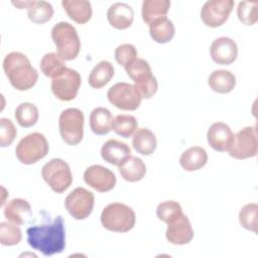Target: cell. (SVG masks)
I'll use <instances>...</instances> for the list:
<instances>
[{"instance_id": "1", "label": "cell", "mask_w": 258, "mask_h": 258, "mask_svg": "<svg viewBox=\"0 0 258 258\" xmlns=\"http://www.w3.org/2000/svg\"><path fill=\"white\" fill-rule=\"evenodd\" d=\"M26 234L29 246L44 256L61 253L66 247L64 223L60 216L50 224L28 228Z\"/></svg>"}, {"instance_id": "2", "label": "cell", "mask_w": 258, "mask_h": 258, "mask_svg": "<svg viewBox=\"0 0 258 258\" xmlns=\"http://www.w3.org/2000/svg\"><path fill=\"white\" fill-rule=\"evenodd\" d=\"M3 70L11 86L18 91L31 89L38 79V73L27 56L18 51H12L4 57Z\"/></svg>"}, {"instance_id": "3", "label": "cell", "mask_w": 258, "mask_h": 258, "mask_svg": "<svg viewBox=\"0 0 258 258\" xmlns=\"http://www.w3.org/2000/svg\"><path fill=\"white\" fill-rule=\"evenodd\" d=\"M136 222L134 211L121 203H113L104 208L101 214L103 227L111 232L126 233L133 229Z\"/></svg>"}, {"instance_id": "4", "label": "cell", "mask_w": 258, "mask_h": 258, "mask_svg": "<svg viewBox=\"0 0 258 258\" xmlns=\"http://www.w3.org/2000/svg\"><path fill=\"white\" fill-rule=\"evenodd\" d=\"M51 38L56 53L64 60L75 59L81 49V40L76 28L69 22H58L51 29Z\"/></svg>"}, {"instance_id": "5", "label": "cell", "mask_w": 258, "mask_h": 258, "mask_svg": "<svg viewBox=\"0 0 258 258\" xmlns=\"http://www.w3.org/2000/svg\"><path fill=\"white\" fill-rule=\"evenodd\" d=\"M48 153V142L45 136L33 132L23 137L17 144L15 154L17 159L24 164H33Z\"/></svg>"}, {"instance_id": "6", "label": "cell", "mask_w": 258, "mask_h": 258, "mask_svg": "<svg viewBox=\"0 0 258 258\" xmlns=\"http://www.w3.org/2000/svg\"><path fill=\"white\" fill-rule=\"evenodd\" d=\"M129 78L134 82L139 95L143 99L151 98L157 91L158 84L152 75L149 63L143 58H137L126 69Z\"/></svg>"}, {"instance_id": "7", "label": "cell", "mask_w": 258, "mask_h": 258, "mask_svg": "<svg viewBox=\"0 0 258 258\" xmlns=\"http://www.w3.org/2000/svg\"><path fill=\"white\" fill-rule=\"evenodd\" d=\"M84 113L77 108L63 110L58 119L61 139L69 145L79 144L84 136Z\"/></svg>"}, {"instance_id": "8", "label": "cell", "mask_w": 258, "mask_h": 258, "mask_svg": "<svg viewBox=\"0 0 258 258\" xmlns=\"http://www.w3.org/2000/svg\"><path fill=\"white\" fill-rule=\"evenodd\" d=\"M41 176L50 188L57 194L67 190L73 182L71 168L60 158H53L45 163L41 169Z\"/></svg>"}, {"instance_id": "9", "label": "cell", "mask_w": 258, "mask_h": 258, "mask_svg": "<svg viewBox=\"0 0 258 258\" xmlns=\"http://www.w3.org/2000/svg\"><path fill=\"white\" fill-rule=\"evenodd\" d=\"M107 98L116 108L126 111L136 110L142 100L135 86L124 82L113 85L107 92Z\"/></svg>"}, {"instance_id": "10", "label": "cell", "mask_w": 258, "mask_h": 258, "mask_svg": "<svg viewBox=\"0 0 258 258\" xmlns=\"http://www.w3.org/2000/svg\"><path fill=\"white\" fill-rule=\"evenodd\" d=\"M94 204V194L84 187L75 188L64 200L66 209L76 220H85L88 218L93 211Z\"/></svg>"}, {"instance_id": "11", "label": "cell", "mask_w": 258, "mask_h": 258, "mask_svg": "<svg viewBox=\"0 0 258 258\" xmlns=\"http://www.w3.org/2000/svg\"><path fill=\"white\" fill-rule=\"evenodd\" d=\"M257 132L255 127H245L234 134L229 154L236 159H246L257 154Z\"/></svg>"}, {"instance_id": "12", "label": "cell", "mask_w": 258, "mask_h": 258, "mask_svg": "<svg viewBox=\"0 0 258 258\" xmlns=\"http://www.w3.org/2000/svg\"><path fill=\"white\" fill-rule=\"evenodd\" d=\"M81 83L80 74L76 70L67 68L62 74L52 79L51 91L58 100L72 101L77 97Z\"/></svg>"}, {"instance_id": "13", "label": "cell", "mask_w": 258, "mask_h": 258, "mask_svg": "<svg viewBox=\"0 0 258 258\" xmlns=\"http://www.w3.org/2000/svg\"><path fill=\"white\" fill-rule=\"evenodd\" d=\"M234 7L233 0H210L207 1L201 10L203 22L210 27H218L224 24Z\"/></svg>"}, {"instance_id": "14", "label": "cell", "mask_w": 258, "mask_h": 258, "mask_svg": "<svg viewBox=\"0 0 258 258\" xmlns=\"http://www.w3.org/2000/svg\"><path fill=\"white\" fill-rule=\"evenodd\" d=\"M85 182L100 192H106L114 188L116 176L107 167L99 164L89 166L84 172Z\"/></svg>"}, {"instance_id": "15", "label": "cell", "mask_w": 258, "mask_h": 258, "mask_svg": "<svg viewBox=\"0 0 258 258\" xmlns=\"http://www.w3.org/2000/svg\"><path fill=\"white\" fill-rule=\"evenodd\" d=\"M165 237L169 243L174 245H184L192 240L194 230L183 213L167 224Z\"/></svg>"}, {"instance_id": "16", "label": "cell", "mask_w": 258, "mask_h": 258, "mask_svg": "<svg viewBox=\"0 0 258 258\" xmlns=\"http://www.w3.org/2000/svg\"><path fill=\"white\" fill-rule=\"evenodd\" d=\"M212 59L219 64H231L238 55L237 43L230 37L216 38L210 47Z\"/></svg>"}, {"instance_id": "17", "label": "cell", "mask_w": 258, "mask_h": 258, "mask_svg": "<svg viewBox=\"0 0 258 258\" xmlns=\"http://www.w3.org/2000/svg\"><path fill=\"white\" fill-rule=\"evenodd\" d=\"M234 138V133L231 128L223 123L216 122L208 130L207 139L210 146L219 152H226L229 150Z\"/></svg>"}, {"instance_id": "18", "label": "cell", "mask_w": 258, "mask_h": 258, "mask_svg": "<svg viewBox=\"0 0 258 258\" xmlns=\"http://www.w3.org/2000/svg\"><path fill=\"white\" fill-rule=\"evenodd\" d=\"M102 158L110 164L121 166L131 157L129 145L116 139L106 141L101 149Z\"/></svg>"}, {"instance_id": "19", "label": "cell", "mask_w": 258, "mask_h": 258, "mask_svg": "<svg viewBox=\"0 0 258 258\" xmlns=\"http://www.w3.org/2000/svg\"><path fill=\"white\" fill-rule=\"evenodd\" d=\"M107 19L114 28L126 29L133 23L134 11L130 5L117 2L109 7L107 11Z\"/></svg>"}, {"instance_id": "20", "label": "cell", "mask_w": 258, "mask_h": 258, "mask_svg": "<svg viewBox=\"0 0 258 258\" xmlns=\"http://www.w3.org/2000/svg\"><path fill=\"white\" fill-rule=\"evenodd\" d=\"M5 218L14 224L23 225L32 216L29 203L23 199H13L4 208Z\"/></svg>"}, {"instance_id": "21", "label": "cell", "mask_w": 258, "mask_h": 258, "mask_svg": "<svg viewBox=\"0 0 258 258\" xmlns=\"http://www.w3.org/2000/svg\"><path fill=\"white\" fill-rule=\"evenodd\" d=\"M63 9L71 19L79 24L87 23L92 17V5L87 0H62Z\"/></svg>"}, {"instance_id": "22", "label": "cell", "mask_w": 258, "mask_h": 258, "mask_svg": "<svg viewBox=\"0 0 258 258\" xmlns=\"http://www.w3.org/2000/svg\"><path fill=\"white\" fill-rule=\"evenodd\" d=\"M170 7L168 0H144L142 3V19L145 23L150 25L154 21L166 17Z\"/></svg>"}, {"instance_id": "23", "label": "cell", "mask_w": 258, "mask_h": 258, "mask_svg": "<svg viewBox=\"0 0 258 258\" xmlns=\"http://www.w3.org/2000/svg\"><path fill=\"white\" fill-rule=\"evenodd\" d=\"M208 161L207 151L200 146H194L185 150L179 158L180 166L186 171H196L206 165Z\"/></svg>"}, {"instance_id": "24", "label": "cell", "mask_w": 258, "mask_h": 258, "mask_svg": "<svg viewBox=\"0 0 258 258\" xmlns=\"http://www.w3.org/2000/svg\"><path fill=\"white\" fill-rule=\"evenodd\" d=\"M208 84L213 91L219 94H228L234 90L236 78L230 71L218 70L210 75Z\"/></svg>"}, {"instance_id": "25", "label": "cell", "mask_w": 258, "mask_h": 258, "mask_svg": "<svg viewBox=\"0 0 258 258\" xmlns=\"http://www.w3.org/2000/svg\"><path fill=\"white\" fill-rule=\"evenodd\" d=\"M112 121L111 112L104 107H98L91 112L90 128L97 135H105L112 130Z\"/></svg>"}, {"instance_id": "26", "label": "cell", "mask_w": 258, "mask_h": 258, "mask_svg": "<svg viewBox=\"0 0 258 258\" xmlns=\"http://www.w3.org/2000/svg\"><path fill=\"white\" fill-rule=\"evenodd\" d=\"M133 148L142 155H150L156 149V137L147 128H139L133 134Z\"/></svg>"}, {"instance_id": "27", "label": "cell", "mask_w": 258, "mask_h": 258, "mask_svg": "<svg viewBox=\"0 0 258 258\" xmlns=\"http://www.w3.org/2000/svg\"><path fill=\"white\" fill-rule=\"evenodd\" d=\"M114 77V68L110 61L102 60L98 62L92 70L88 82L94 89H101L105 87Z\"/></svg>"}, {"instance_id": "28", "label": "cell", "mask_w": 258, "mask_h": 258, "mask_svg": "<svg viewBox=\"0 0 258 258\" xmlns=\"http://www.w3.org/2000/svg\"><path fill=\"white\" fill-rule=\"evenodd\" d=\"M121 176L130 182L141 180L146 173V166L143 160L136 156H131L125 163L119 166Z\"/></svg>"}, {"instance_id": "29", "label": "cell", "mask_w": 258, "mask_h": 258, "mask_svg": "<svg viewBox=\"0 0 258 258\" xmlns=\"http://www.w3.org/2000/svg\"><path fill=\"white\" fill-rule=\"evenodd\" d=\"M149 33L154 41L158 43H166L174 36L175 29L172 21L167 17H163L149 25Z\"/></svg>"}, {"instance_id": "30", "label": "cell", "mask_w": 258, "mask_h": 258, "mask_svg": "<svg viewBox=\"0 0 258 258\" xmlns=\"http://www.w3.org/2000/svg\"><path fill=\"white\" fill-rule=\"evenodd\" d=\"M40 71L48 78L54 79L64 72L67 69L66 61L55 52H48L44 54L40 60Z\"/></svg>"}, {"instance_id": "31", "label": "cell", "mask_w": 258, "mask_h": 258, "mask_svg": "<svg viewBox=\"0 0 258 258\" xmlns=\"http://www.w3.org/2000/svg\"><path fill=\"white\" fill-rule=\"evenodd\" d=\"M53 15V8L50 3L46 1H29L27 5L28 18L37 24H42L51 19Z\"/></svg>"}, {"instance_id": "32", "label": "cell", "mask_w": 258, "mask_h": 258, "mask_svg": "<svg viewBox=\"0 0 258 258\" xmlns=\"http://www.w3.org/2000/svg\"><path fill=\"white\" fill-rule=\"evenodd\" d=\"M138 123L132 115H117L113 118L111 129L121 137L129 138L137 130Z\"/></svg>"}, {"instance_id": "33", "label": "cell", "mask_w": 258, "mask_h": 258, "mask_svg": "<svg viewBox=\"0 0 258 258\" xmlns=\"http://www.w3.org/2000/svg\"><path fill=\"white\" fill-rule=\"evenodd\" d=\"M38 109L34 104L31 103H22L20 104L14 113V117L17 123L21 127H31L36 124L38 120Z\"/></svg>"}, {"instance_id": "34", "label": "cell", "mask_w": 258, "mask_h": 258, "mask_svg": "<svg viewBox=\"0 0 258 258\" xmlns=\"http://www.w3.org/2000/svg\"><path fill=\"white\" fill-rule=\"evenodd\" d=\"M21 230L17 224L2 222L0 224V243L4 246L17 245L21 241Z\"/></svg>"}, {"instance_id": "35", "label": "cell", "mask_w": 258, "mask_h": 258, "mask_svg": "<svg viewBox=\"0 0 258 258\" xmlns=\"http://www.w3.org/2000/svg\"><path fill=\"white\" fill-rule=\"evenodd\" d=\"M257 1H241L237 8L239 20L246 25H253L257 22L258 11Z\"/></svg>"}, {"instance_id": "36", "label": "cell", "mask_w": 258, "mask_h": 258, "mask_svg": "<svg viewBox=\"0 0 258 258\" xmlns=\"http://www.w3.org/2000/svg\"><path fill=\"white\" fill-rule=\"evenodd\" d=\"M182 214L180 205L175 201H165L158 205L156 209V215L158 219L166 224L177 218Z\"/></svg>"}, {"instance_id": "37", "label": "cell", "mask_w": 258, "mask_h": 258, "mask_svg": "<svg viewBox=\"0 0 258 258\" xmlns=\"http://www.w3.org/2000/svg\"><path fill=\"white\" fill-rule=\"evenodd\" d=\"M257 212L258 206L256 204L244 206L239 213L240 225L246 230L257 233Z\"/></svg>"}, {"instance_id": "38", "label": "cell", "mask_w": 258, "mask_h": 258, "mask_svg": "<svg viewBox=\"0 0 258 258\" xmlns=\"http://www.w3.org/2000/svg\"><path fill=\"white\" fill-rule=\"evenodd\" d=\"M137 58V50L135 46L130 43L120 44L115 49V59L119 64L123 66L124 69L133 63Z\"/></svg>"}, {"instance_id": "39", "label": "cell", "mask_w": 258, "mask_h": 258, "mask_svg": "<svg viewBox=\"0 0 258 258\" xmlns=\"http://www.w3.org/2000/svg\"><path fill=\"white\" fill-rule=\"evenodd\" d=\"M17 135L16 128L11 120L7 118L0 119V145L1 147L9 146Z\"/></svg>"}]
</instances>
